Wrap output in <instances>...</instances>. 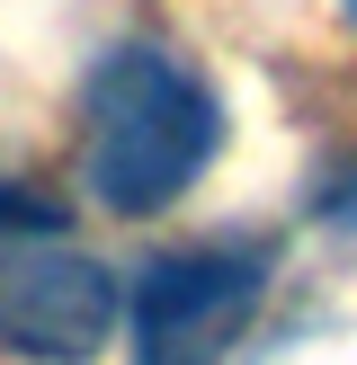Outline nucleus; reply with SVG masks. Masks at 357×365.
<instances>
[{
	"label": "nucleus",
	"instance_id": "nucleus-1",
	"mask_svg": "<svg viewBox=\"0 0 357 365\" xmlns=\"http://www.w3.org/2000/svg\"><path fill=\"white\" fill-rule=\"evenodd\" d=\"M223 152V107L178 53L116 45L89 71V196L107 214H152Z\"/></svg>",
	"mask_w": 357,
	"mask_h": 365
},
{
	"label": "nucleus",
	"instance_id": "nucleus-2",
	"mask_svg": "<svg viewBox=\"0 0 357 365\" xmlns=\"http://www.w3.org/2000/svg\"><path fill=\"white\" fill-rule=\"evenodd\" d=\"M268 294L259 250H178L134 277V365H214Z\"/></svg>",
	"mask_w": 357,
	"mask_h": 365
},
{
	"label": "nucleus",
	"instance_id": "nucleus-3",
	"mask_svg": "<svg viewBox=\"0 0 357 365\" xmlns=\"http://www.w3.org/2000/svg\"><path fill=\"white\" fill-rule=\"evenodd\" d=\"M107 330H116V277L99 259L63 250L54 232L0 241V348L81 365L107 348Z\"/></svg>",
	"mask_w": 357,
	"mask_h": 365
},
{
	"label": "nucleus",
	"instance_id": "nucleus-4",
	"mask_svg": "<svg viewBox=\"0 0 357 365\" xmlns=\"http://www.w3.org/2000/svg\"><path fill=\"white\" fill-rule=\"evenodd\" d=\"M63 214L45 205V196H27V187H0V241H27V232H54Z\"/></svg>",
	"mask_w": 357,
	"mask_h": 365
},
{
	"label": "nucleus",
	"instance_id": "nucleus-5",
	"mask_svg": "<svg viewBox=\"0 0 357 365\" xmlns=\"http://www.w3.org/2000/svg\"><path fill=\"white\" fill-rule=\"evenodd\" d=\"M331 214H339V223L357 232V178H348V187H339V196H331Z\"/></svg>",
	"mask_w": 357,
	"mask_h": 365
},
{
	"label": "nucleus",
	"instance_id": "nucleus-6",
	"mask_svg": "<svg viewBox=\"0 0 357 365\" xmlns=\"http://www.w3.org/2000/svg\"><path fill=\"white\" fill-rule=\"evenodd\" d=\"M339 9H348V27H357V0H339Z\"/></svg>",
	"mask_w": 357,
	"mask_h": 365
}]
</instances>
